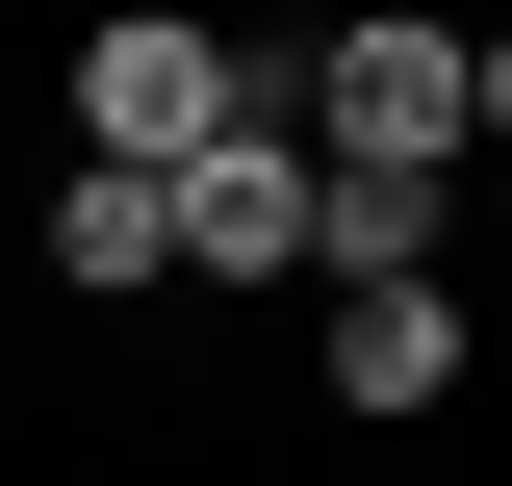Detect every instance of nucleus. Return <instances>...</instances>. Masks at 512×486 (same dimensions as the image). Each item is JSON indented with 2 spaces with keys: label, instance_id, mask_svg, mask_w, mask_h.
<instances>
[{
  "label": "nucleus",
  "instance_id": "f257e3e1",
  "mask_svg": "<svg viewBox=\"0 0 512 486\" xmlns=\"http://www.w3.org/2000/svg\"><path fill=\"white\" fill-rule=\"evenodd\" d=\"M487 128H512V52H461V26H333L282 154H308V180H410V205H436Z\"/></svg>",
  "mask_w": 512,
  "mask_h": 486
},
{
  "label": "nucleus",
  "instance_id": "f03ea898",
  "mask_svg": "<svg viewBox=\"0 0 512 486\" xmlns=\"http://www.w3.org/2000/svg\"><path fill=\"white\" fill-rule=\"evenodd\" d=\"M205 128H256V77H231V52H205L180 0H128L103 52H77V180H180Z\"/></svg>",
  "mask_w": 512,
  "mask_h": 486
},
{
  "label": "nucleus",
  "instance_id": "7ed1b4c3",
  "mask_svg": "<svg viewBox=\"0 0 512 486\" xmlns=\"http://www.w3.org/2000/svg\"><path fill=\"white\" fill-rule=\"evenodd\" d=\"M154 256H180V282H308V154H282V103L154 180Z\"/></svg>",
  "mask_w": 512,
  "mask_h": 486
},
{
  "label": "nucleus",
  "instance_id": "20e7f679",
  "mask_svg": "<svg viewBox=\"0 0 512 486\" xmlns=\"http://www.w3.org/2000/svg\"><path fill=\"white\" fill-rule=\"evenodd\" d=\"M461 384V282H333V410H436Z\"/></svg>",
  "mask_w": 512,
  "mask_h": 486
},
{
  "label": "nucleus",
  "instance_id": "39448f33",
  "mask_svg": "<svg viewBox=\"0 0 512 486\" xmlns=\"http://www.w3.org/2000/svg\"><path fill=\"white\" fill-rule=\"evenodd\" d=\"M52 282H180V256H154V180H77L52 205Z\"/></svg>",
  "mask_w": 512,
  "mask_h": 486
}]
</instances>
